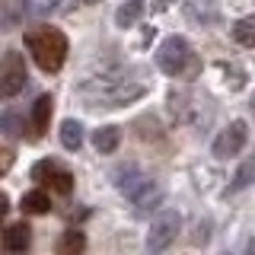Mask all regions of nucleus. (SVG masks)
<instances>
[{
	"label": "nucleus",
	"mask_w": 255,
	"mask_h": 255,
	"mask_svg": "<svg viewBox=\"0 0 255 255\" xmlns=\"http://www.w3.org/2000/svg\"><path fill=\"white\" fill-rule=\"evenodd\" d=\"M246 255H255V239H249V249H246Z\"/></svg>",
	"instance_id": "obj_23"
},
{
	"label": "nucleus",
	"mask_w": 255,
	"mask_h": 255,
	"mask_svg": "<svg viewBox=\"0 0 255 255\" xmlns=\"http://www.w3.org/2000/svg\"><path fill=\"white\" fill-rule=\"evenodd\" d=\"M246 140H249V128H246V122H233L227 131L217 134V140H214V156L217 159L236 156L239 150L246 147Z\"/></svg>",
	"instance_id": "obj_7"
},
{
	"label": "nucleus",
	"mask_w": 255,
	"mask_h": 255,
	"mask_svg": "<svg viewBox=\"0 0 255 255\" xmlns=\"http://www.w3.org/2000/svg\"><path fill=\"white\" fill-rule=\"evenodd\" d=\"M156 67L163 70L166 77L191 80L201 64H198V54H195V48H191V42L185 35H169L156 48Z\"/></svg>",
	"instance_id": "obj_3"
},
{
	"label": "nucleus",
	"mask_w": 255,
	"mask_h": 255,
	"mask_svg": "<svg viewBox=\"0 0 255 255\" xmlns=\"http://www.w3.org/2000/svg\"><path fill=\"white\" fill-rule=\"evenodd\" d=\"M26 3V13L32 19H42V16H51L61 6V0H22Z\"/></svg>",
	"instance_id": "obj_21"
},
{
	"label": "nucleus",
	"mask_w": 255,
	"mask_h": 255,
	"mask_svg": "<svg viewBox=\"0 0 255 255\" xmlns=\"http://www.w3.org/2000/svg\"><path fill=\"white\" fill-rule=\"evenodd\" d=\"M51 112H54V99L48 93H42L35 102H32V112H29V137H45V131H48V125H51Z\"/></svg>",
	"instance_id": "obj_8"
},
{
	"label": "nucleus",
	"mask_w": 255,
	"mask_h": 255,
	"mask_svg": "<svg viewBox=\"0 0 255 255\" xmlns=\"http://www.w3.org/2000/svg\"><path fill=\"white\" fill-rule=\"evenodd\" d=\"M147 182H150V175H143L134 163H128V166H122V169H115V185H118V191H122V195H128V198H134L143 185H147Z\"/></svg>",
	"instance_id": "obj_9"
},
{
	"label": "nucleus",
	"mask_w": 255,
	"mask_h": 255,
	"mask_svg": "<svg viewBox=\"0 0 255 255\" xmlns=\"http://www.w3.org/2000/svg\"><path fill=\"white\" fill-rule=\"evenodd\" d=\"M48 211H51V198H48L42 188L22 195V214H35V217H42V214H48Z\"/></svg>",
	"instance_id": "obj_15"
},
{
	"label": "nucleus",
	"mask_w": 255,
	"mask_h": 255,
	"mask_svg": "<svg viewBox=\"0 0 255 255\" xmlns=\"http://www.w3.org/2000/svg\"><path fill=\"white\" fill-rule=\"evenodd\" d=\"M61 143L67 150H80L83 147V125L74 122V118H67V122L61 125Z\"/></svg>",
	"instance_id": "obj_18"
},
{
	"label": "nucleus",
	"mask_w": 255,
	"mask_h": 255,
	"mask_svg": "<svg viewBox=\"0 0 255 255\" xmlns=\"http://www.w3.org/2000/svg\"><path fill=\"white\" fill-rule=\"evenodd\" d=\"M159 201H163V188H159L156 179H150L147 185H143L137 195L131 198V204H134V211H137V214H150Z\"/></svg>",
	"instance_id": "obj_12"
},
{
	"label": "nucleus",
	"mask_w": 255,
	"mask_h": 255,
	"mask_svg": "<svg viewBox=\"0 0 255 255\" xmlns=\"http://www.w3.org/2000/svg\"><path fill=\"white\" fill-rule=\"evenodd\" d=\"M32 179L42 182V185H51L58 195H70V191H74V172L64 169L54 159H42V163L32 166Z\"/></svg>",
	"instance_id": "obj_6"
},
{
	"label": "nucleus",
	"mask_w": 255,
	"mask_h": 255,
	"mask_svg": "<svg viewBox=\"0 0 255 255\" xmlns=\"http://www.w3.org/2000/svg\"><path fill=\"white\" fill-rule=\"evenodd\" d=\"M29 243H32V230H29L26 220H22V223H10V227L3 230V249L10 252V255L26 252Z\"/></svg>",
	"instance_id": "obj_11"
},
{
	"label": "nucleus",
	"mask_w": 255,
	"mask_h": 255,
	"mask_svg": "<svg viewBox=\"0 0 255 255\" xmlns=\"http://www.w3.org/2000/svg\"><path fill=\"white\" fill-rule=\"evenodd\" d=\"M233 38L243 48H255V16H243L233 26Z\"/></svg>",
	"instance_id": "obj_20"
},
{
	"label": "nucleus",
	"mask_w": 255,
	"mask_h": 255,
	"mask_svg": "<svg viewBox=\"0 0 255 255\" xmlns=\"http://www.w3.org/2000/svg\"><path fill=\"white\" fill-rule=\"evenodd\" d=\"M83 3H96V0H83Z\"/></svg>",
	"instance_id": "obj_24"
},
{
	"label": "nucleus",
	"mask_w": 255,
	"mask_h": 255,
	"mask_svg": "<svg viewBox=\"0 0 255 255\" xmlns=\"http://www.w3.org/2000/svg\"><path fill=\"white\" fill-rule=\"evenodd\" d=\"M147 93V86L140 80H131L125 74H93L77 83V96L83 99V106L90 109H118L128 102L140 99Z\"/></svg>",
	"instance_id": "obj_1"
},
{
	"label": "nucleus",
	"mask_w": 255,
	"mask_h": 255,
	"mask_svg": "<svg viewBox=\"0 0 255 255\" xmlns=\"http://www.w3.org/2000/svg\"><path fill=\"white\" fill-rule=\"evenodd\" d=\"M83 249H86L83 230H64L61 239H58V249H54V255H83Z\"/></svg>",
	"instance_id": "obj_14"
},
{
	"label": "nucleus",
	"mask_w": 255,
	"mask_h": 255,
	"mask_svg": "<svg viewBox=\"0 0 255 255\" xmlns=\"http://www.w3.org/2000/svg\"><path fill=\"white\" fill-rule=\"evenodd\" d=\"M143 16V0H125L122 6H118V13H115V22L122 29H128V26H134Z\"/></svg>",
	"instance_id": "obj_17"
},
{
	"label": "nucleus",
	"mask_w": 255,
	"mask_h": 255,
	"mask_svg": "<svg viewBox=\"0 0 255 255\" xmlns=\"http://www.w3.org/2000/svg\"><path fill=\"white\" fill-rule=\"evenodd\" d=\"M118 143H122V128L118 125H106L93 134V147L99 150V153H115Z\"/></svg>",
	"instance_id": "obj_13"
},
{
	"label": "nucleus",
	"mask_w": 255,
	"mask_h": 255,
	"mask_svg": "<svg viewBox=\"0 0 255 255\" xmlns=\"http://www.w3.org/2000/svg\"><path fill=\"white\" fill-rule=\"evenodd\" d=\"M249 185H255V156H249V159H246V163L236 169L233 182H230V191H243V188H249Z\"/></svg>",
	"instance_id": "obj_19"
},
{
	"label": "nucleus",
	"mask_w": 255,
	"mask_h": 255,
	"mask_svg": "<svg viewBox=\"0 0 255 255\" xmlns=\"http://www.w3.org/2000/svg\"><path fill=\"white\" fill-rule=\"evenodd\" d=\"M26 48L32 54V61L45 70V74H58L67 61V38L61 29L51 26H38L26 32Z\"/></svg>",
	"instance_id": "obj_2"
},
{
	"label": "nucleus",
	"mask_w": 255,
	"mask_h": 255,
	"mask_svg": "<svg viewBox=\"0 0 255 255\" xmlns=\"http://www.w3.org/2000/svg\"><path fill=\"white\" fill-rule=\"evenodd\" d=\"M0 26H3L6 32L19 26V16L26 13V3H19V0H0Z\"/></svg>",
	"instance_id": "obj_16"
},
{
	"label": "nucleus",
	"mask_w": 255,
	"mask_h": 255,
	"mask_svg": "<svg viewBox=\"0 0 255 255\" xmlns=\"http://www.w3.org/2000/svg\"><path fill=\"white\" fill-rule=\"evenodd\" d=\"M185 16L198 26H214L220 19L217 0H185Z\"/></svg>",
	"instance_id": "obj_10"
},
{
	"label": "nucleus",
	"mask_w": 255,
	"mask_h": 255,
	"mask_svg": "<svg viewBox=\"0 0 255 255\" xmlns=\"http://www.w3.org/2000/svg\"><path fill=\"white\" fill-rule=\"evenodd\" d=\"M182 230V214L179 211H163L159 217L150 223V233H147V249L150 255H166L169 246L179 239Z\"/></svg>",
	"instance_id": "obj_4"
},
{
	"label": "nucleus",
	"mask_w": 255,
	"mask_h": 255,
	"mask_svg": "<svg viewBox=\"0 0 255 255\" xmlns=\"http://www.w3.org/2000/svg\"><path fill=\"white\" fill-rule=\"evenodd\" d=\"M29 80V70H26V58H22L16 48H6L3 54V67H0V93L10 99V96H16L26 86Z\"/></svg>",
	"instance_id": "obj_5"
},
{
	"label": "nucleus",
	"mask_w": 255,
	"mask_h": 255,
	"mask_svg": "<svg viewBox=\"0 0 255 255\" xmlns=\"http://www.w3.org/2000/svg\"><path fill=\"white\" fill-rule=\"evenodd\" d=\"M0 128H3V134H6V137H19V128H22V118L19 115H16V112H3V115H0Z\"/></svg>",
	"instance_id": "obj_22"
}]
</instances>
